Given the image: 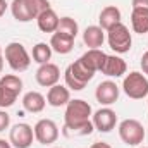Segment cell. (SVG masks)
<instances>
[{
    "mask_svg": "<svg viewBox=\"0 0 148 148\" xmlns=\"http://www.w3.org/2000/svg\"><path fill=\"white\" fill-rule=\"evenodd\" d=\"M91 117V105L84 100H69L64 114V127H74L88 122Z\"/></svg>",
    "mask_w": 148,
    "mask_h": 148,
    "instance_id": "2",
    "label": "cell"
},
{
    "mask_svg": "<svg viewBox=\"0 0 148 148\" xmlns=\"http://www.w3.org/2000/svg\"><path fill=\"white\" fill-rule=\"evenodd\" d=\"M83 41L90 48H100L105 41V33L100 26H88L83 33Z\"/></svg>",
    "mask_w": 148,
    "mask_h": 148,
    "instance_id": "19",
    "label": "cell"
},
{
    "mask_svg": "<svg viewBox=\"0 0 148 148\" xmlns=\"http://www.w3.org/2000/svg\"><path fill=\"white\" fill-rule=\"evenodd\" d=\"M95 76V71H91L81 59L74 60L73 64L66 69L64 77H66V84L67 88H71L74 91H81Z\"/></svg>",
    "mask_w": 148,
    "mask_h": 148,
    "instance_id": "1",
    "label": "cell"
},
{
    "mask_svg": "<svg viewBox=\"0 0 148 148\" xmlns=\"http://www.w3.org/2000/svg\"><path fill=\"white\" fill-rule=\"evenodd\" d=\"M7 7H9V3L5 2V0H0V17L5 14V10H7Z\"/></svg>",
    "mask_w": 148,
    "mask_h": 148,
    "instance_id": "31",
    "label": "cell"
},
{
    "mask_svg": "<svg viewBox=\"0 0 148 148\" xmlns=\"http://www.w3.org/2000/svg\"><path fill=\"white\" fill-rule=\"evenodd\" d=\"M2 69H3V57L0 55V73H2Z\"/></svg>",
    "mask_w": 148,
    "mask_h": 148,
    "instance_id": "34",
    "label": "cell"
},
{
    "mask_svg": "<svg viewBox=\"0 0 148 148\" xmlns=\"http://www.w3.org/2000/svg\"><path fill=\"white\" fill-rule=\"evenodd\" d=\"M131 26L138 35L148 33V9H133L131 12Z\"/></svg>",
    "mask_w": 148,
    "mask_h": 148,
    "instance_id": "20",
    "label": "cell"
},
{
    "mask_svg": "<svg viewBox=\"0 0 148 148\" xmlns=\"http://www.w3.org/2000/svg\"><path fill=\"white\" fill-rule=\"evenodd\" d=\"M33 138H35V131L26 122H19L12 126L9 133V141L14 148H29L33 145Z\"/></svg>",
    "mask_w": 148,
    "mask_h": 148,
    "instance_id": "7",
    "label": "cell"
},
{
    "mask_svg": "<svg viewBox=\"0 0 148 148\" xmlns=\"http://www.w3.org/2000/svg\"><path fill=\"white\" fill-rule=\"evenodd\" d=\"M95 97H97L98 103H102V105H112L119 98V86L114 81H109V79L107 81H102L97 86Z\"/></svg>",
    "mask_w": 148,
    "mask_h": 148,
    "instance_id": "11",
    "label": "cell"
},
{
    "mask_svg": "<svg viewBox=\"0 0 148 148\" xmlns=\"http://www.w3.org/2000/svg\"><path fill=\"white\" fill-rule=\"evenodd\" d=\"M10 12H12L14 19L19 21V23H29V21H33L26 0H12V3H10Z\"/></svg>",
    "mask_w": 148,
    "mask_h": 148,
    "instance_id": "21",
    "label": "cell"
},
{
    "mask_svg": "<svg viewBox=\"0 0 148 148\" xmlns=\"http://www.w3.org/2000/svg\"><path fill=\"white\" fill-rule=\"evenodd\" d=\"M74 40L76 38H71L67 35H62V33L55 31L52 35V40H50V47H52L53 52H57L60 55H66V53H69L74 48Z\"/></svg>",
    "mask_w": 148,
    "mask_h": 148,
    "instance_id": "17",
    "label": "cell"
},
{
    "mask_svg": "<svg viewBox=\"0 0 148 148\" xmlns=\"http://www.w3.org/2000/svg\"><path fill=\"white\" fill-rule=\"evenodd\" d=\"M9 124H10V115L5 110H0V133L5 131L9 127Z\"/></svg>",
    "mask_w": 148,
    "mask_h": 148,
    "instance_id": "28",
    "label": "cell"
},
{
    "mask_svg": "<svg viewBox=\"0 0 148 148\" xmlns=\"http://www.w3.org/2000/svg\"><path fill=\"white\" fill-rule=\"evenodd\" d=\"M133 9H148V0H133Z\"/></svg>",
    "mask_w": 148,
    "mask_h": 148,
    "instance_id": "30",
    "label": "cell"
},
{
    "mask_svg": "<svg viewBox=\"0 0 148 148\" xmlns=\"http://www.w3.org/2000/svg\"><path fill=\"white\" fill-rule=\"evenodd\" d=\"M26 3H28L29 14H31V17H33V19H36V17L41 14V12H43V10L50 9L48 0H26Z\"/></svg>",
    "mask_w": 148,
    "mask_h": 148,
    "instance_id": "26",
    "label": "cell"
},
{
    "mask_svg": "<svg viewBox=\"0 0 148 148\" xmlns=\"http://www.w3.org/2000/svg\"><path fill=\"white\" fill-rule=\"evenodd\" d=\"M126 69H127V66H126L124 59H121L117 55H107L105 64L102 67V74H105L109 77H121L122 74H126Z\"/></svg>",
    "mask_w": 148,
    "mask_h": 148,
    "instance_id": "14",
    "label": "cell"
},
{
    "mask_svg": "<svg viewBox=\"0 0 148 148\" xmlns=\"http://www.w3.org/2000/svg\"><path fill=\"white\" fill-rule=\"evenodd\" d=\"M140 66H141L143 74H148V52L143 53V57H141V60H140Z\"/></svg>",
    "mask_w": 148,
    "mask_h": 148,
    "instance_id": "29",
    "label": "cell"
},
{
    "mask_svg": "<svg viewBox=\"0 0 148 148\" xmlns=\"http://www.w3.org/2000/svg\"><path fill=\"white\" fill-rule=\"evenodd\" d=\"M5 60L9 64V67L16 73H23L29 67L31 64V59H29V53L28 50L24 48L23 43L19 41H12L5 47Z\"/></svg>",
    "mask_w": 148,
    "mask_h": 148,
    "instance_id": "3",
    "label": "cell"
},
{
    "mask_svg": "<svg viewBox=\"0 0 148 148\" xmlns=\"http://www.w3.org/2000/svg\"><path fill=\"white\" fill-rule=\"evenodd\" d=\"M69 100H71L69 88H66L62 84H53L47 93V103L52 107H64L69 103Z\"/></svg>",
    "mask_w": 148,
    "mask_h": 148,
    "instance_id": "12",
    "label": "cell"
},
{
    "mask_svg": "<svg viewBox=\"0 0 148 148\" xmlns=\"http://www.w3.org/2000/svg\"><path fill=\"white\" fill-rule=\"evenodd\" d=\"M93 129H95L93 122L88 121V122H84V124H81V126L64 127V129H62V134H64L66 138H81V136H88V134H91Z\"/></svg>",
    "mask_w": 148,
    "mask_h": 148,
    "instance_id": "23",
    "label": "cell"
},
{
    "mask_svg": "<svg viewBox=\"0 0 148 148\" xmlns=\"http://www.w3.org/2000/svg\"><path fill=\"white\" fill-rule=\"evenodd\" d=\"M91 122H93L97 131L110 133L112 129L115 127V124H117V114L112 109H109V107H103V109H100V110H97L93 114Z\"/></svg>",
    "mask_w": 148,
    "mask_h": 148,
    "instance_id": "9",
    "label": "cell"
},
{
    "mask_svg": "<svg viewBox=\"0 0 148 148\" xmlns=\"http://www.w3.org/2000/svg\"><path fill=\"white\" fill-rule=\"evenodd\" d=\"M59 21H60V17L57 16V12H55L52 7L47 9V10H43V12L36 17L38 28H40L43 33H55L57 28H59Z\"/></svg>",
    "mask_w": 148,
    "mask_h": 148,
    "instance_id": "13",
    "label": "cell"
},
{
    "mask_svg": "<svg viewBox=\"0 0 148 148\" xmlns=\"http://www.w3.org/2000/svg\"><path fill=\"white\" fill-rule=\"evenodd\" d=\"M47 105V98L40 93V91H28L23 97V107L24 110L31 112V114H38L45 109Z\"/></svg>",
    "mask_w": 148,
    "mask_h": 148,
    "instance_id": "16",
    "label": "cell"
},
{
    "mask_svg": "<svg viewBox=\"0 0 148 148\" xmlns=\"http://www.w3.org/2000/svg\"><path fill=\"white\" fill-rule=\"evenodd\" d=\"M138 148H141V147H138ZM143 148H148V147H143Z\"/></svg>",
    "mask_w": 148,
    "mask_h": 148,
    "instance_id": "36",
    "label": "cell"
},
{
    "mask_svg": "<svg viewBox=\"0 0 148 148\" xmlns=\"http://www.w3.org/2000/svg\"><path fill=\"white\" fill-rule=\"evenodd\" d=\"M33 131H35L36 141L41 145H52L59 138V127L52 119H40L35 124Z\"/></svg>",
    "mask_w": 148,
    "mask_h": 148,
    "instance_id": "8",
    "label": "cell"
},
{
    "mask_svg": "<svg viewBox=\"0 0 148 148\" xmlns=\"http://www.w3.org/2000/svg\"><path fill=\"white\" fill-rule=\"evenodd\" d=\"M122 90L124 93L133 98V100H141L148 95V79L145 74L138 73V71H133L129 73L124 81H122Z\"/></svg>",
    "mask_w": 148,
    "mask_h": 148,
    "instance_id": "6",
    "label": "cell"
},
{
    "mask_svg": "<svg viewBox=\"0 0 148 148\" xmlns=\"http://www.w3.org/2000/svg\"><path fill=\"white\" fill-rule=\"evenodd\" d=\"M90 148H112V147L110 145H107V143H100V141H98V143H93Z\"/></svg>",
    "mask_w": 148,
    "mask_h": 148,
    "instance_id": "32",
    "label": "cell"
},
{
    "mask_svg": "<svg viewBox=\"0 0 148 148\" xmlns=\"http://www.w3.org/2000/svg\"><path fill=\"white\" fill-rule=\"evenodd\" d=\"M50 57H52V47H50V43H36L35 47H33V60L36 62V64H47L48 60H50Z\"/></svg>",
    "mask_w": 148,
    "mask_h": 148,
    "instance_id": "24",
    "label": "cell"
},
{
    "mask_svg": "<svg viewBox=\"0 0 148 148\" xmlns=\"http://www.w3.org/2000/svg\"><path fill=\"white\" fill-rule=\"evenodd\" d=\"M0 148H12V147H10V141H5V140H0Z\"/></svg>",
    "mask_w": 148,
    "mask_h": 148,
    "instance_id": "33",
    "label": "cell"
},
{
    "mask_svg": "<svg viewBox=\"0 0 148 148\" xmlns=\"http://www.w3.org/2000/svg\"><path fill=\"white\" fill-rule=\"evenodd\" d=\"M98 21H100V28L105 29V31H109L112 26H115L117 23H121V10L115 5H107L105 9H102Z\"/></svg>",
    "mask_w": 148,
    "mask_h": 148,
    "instance_id": "18",
    "label": "cell"
},
{
    "mask_svg": "<svg viewBox=\"0 0 148 148\" xmlns=\"http://www.w3.org/2000/svg\"><path fill=\"white\" fill-rule=\"evenodd\" d=\"M60 79V69L59 66L52 64V62H47V64H41L36 71V83L40 86H45V88H52L53 84H57Z\"/></svg>",
    "mask_w": 148,
    "mask_h": 148,
    "instance_id": "10",
    "label": "cell"
},
{
    "mask_svg": "<svg viewBox=\"0 0 148 148\" xmlns=\"http://www.w3.org/2000/svg\"><path fill=\"white\" fill-rule=\"evenodd\" d=\"M107 41H109V47L115 53H126L131 50L133 38H131V33L126 24L117 23L107 31Z\"/></svg>",
    "mask_w": 148,
    "mask_h": 148,
    "instance_id": "4",
    "label": "cell"
},
{
    "mask_svg": "<svg viewBox=\"0 0 148 148\" xmlns=\"http://www.w3.org/2000/svg\"><path fill=\"white\" fill-rule=\"evenodd\" d=\"M77 23L74 21L73 17L66 16V17H60L59 21V28H57V33H62V35H67L71 38H76L77 36Z\"/></svg>",
    "mask_w": 148,
    "mask_h": 148,
    "instance_id": "25",
    "label": "cell"
},
{
    "mask_svg": "<svg viewBox=\"0 0 148 148\" xmlns=\"http://www.w3.org/2000/svg\"><path fill=\"white\" fill-rule=\"evenodd\" d=\"M119 138L129 147H138L145 140V127L136 119H124L119 124Z\"/></svg>",
    "mask_w": 148,
    "mask_h": 148,
    "instance_id": "5",
    "label": "cell"
},
{
    "mask_svg": "<svg viewBox=\"0 0 148 148\" xmlns=\"http://www.w3.org/2000/svg\"><path fill=\"white\" fill-rule=\"evenodd\" d=\"M0 55H2V47H0Z\"/></svg>",
    "mask_w": 148,
    "mask_h": 148,
    "instance_id": "35",
    "label": "cell"
},
{
    "mask_svg": "<svg viewBox=\"0 0 148 148\" xmlns=\"http://www.w3.org/2000/svg\"><path fill=\"white\" fill-rule=\"evenodd\" d=\"M16 98H17L16 95L9 93L7 90H3V88L0 86V107H2V109H5V107H10V105H14Z\"/></svg>",
    "mask_w": 148,
    "mask_h": 148,
    "instance_id": "27",
    "label": "cell"
},
{
    "mask_svg": "<svg viewBox=\"0 0 148 148\" xmlns=\"http://www.w3.org/2000/svg\"><path fill=\"white\" fill-rule=\"evenodd\" d=\"M0 86L3 90H7L9 93L19 97L21 90H23V79L16 74H7V76H2L0 77Z\"/></svg>",
    "mask_w": 148,
    "mask_h": 148,
    "instance_id": "22",
    "label": "cell"
},
{
    "mask_svg": "<svg viewBox=\"0 0 148 148\" xmlns=\"http://www.w3.org/2000/svg\"><path fill=\"white\" fill-rule=\"evenodd\" d=\"M91 71H102V67H103V64H105V59H107V53L105 52H102L100 48H90L86 53H83L81 57H79Z\"/></svg>",
    "mask_w": 148,
    "mask_h": 148,
    "instance_id": "15",
    "label": "cell"
}]
</instances>
